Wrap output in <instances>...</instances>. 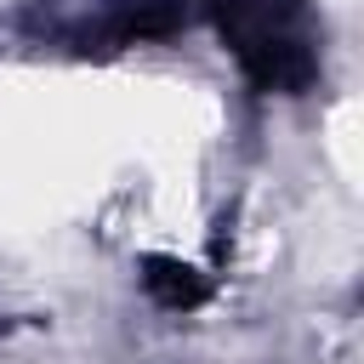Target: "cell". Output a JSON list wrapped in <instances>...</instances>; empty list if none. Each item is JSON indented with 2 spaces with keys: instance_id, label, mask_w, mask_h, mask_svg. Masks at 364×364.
<instances>
[{
  "instance_id": "7a4b0ae2",
  "label": "cell",
  "mask_w": 364,
  "mask_h": 364,
  "mask_svg": "<svg viewBox=\"0 0 364 364\" xmlns=\"http://www.w3.org/2000/svg\"><path fill=\"white\" fill-rule=\"evenodd\" d=\"M142 290H148L159 307L188 313V307L205 301V273H193V267L176 262V256H148V262H142Z\"/></svg>"
},
{
  "instance_id": "6da1fadb",
  "label": "cell",
  "mask_w": 364,
  "mask_h": 364,
  "mask_svg": "<svg viewBox=\"0 0 364 364\" xmlns=\"http://www.w3.org/2000/svg\"><path fill=\"white\" fill-rule=\"evenodd\" d=\"M205 11L256 91L301 97L318 85V46L307 34V0H205Z\"/></svg>"
}]
</instances>
